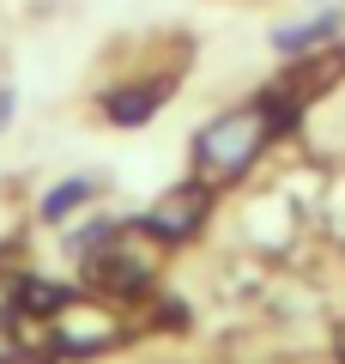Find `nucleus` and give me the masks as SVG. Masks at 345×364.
Here are the masks:
<instances>
[{
  "label": "nucleus",
  "mask_w": 345,
  "mask_h": 364,
  "mask_svg": "<svg viewBox=\"0 0 345 364\" xmlns=\"http://www.w3.org/2000/svg\"><path fill=\"white\" fill-rule=\"evenodd\" d=\"M279 128H291V122H285L267 97H261V104H243V109H224V116L206 122L200 140H194V176H200L206 188L236 182L243 170H255V158L267 152V140Z\"/></svg>",
  "instance_id": "nucleus-1"
},
{
  "label": "nucleus",
  "mask_w": 345,
  "mask_h": 364,
  "mask_svg": "<svg viewBox=\"0 0 345 364\" xmlns=\"http://www.w3.org/2000/svg\"><path fill=\"white\" fill-rule=\"evenodd\" d=\"M43 328H49V352H103L128 334L121 310L103 298H61Z\"/></svg>",
  "instance_id": "nucleus-2"
},
{
  "label": "nucleus",
  "mask_w": 345,
  "mask_h": 364,
  "mask_svg": "<svg viewBox=\"0 0 345 364\" xmlns=\"http://www.w3.org/2000/svg\"><path fill=\"white\" fill-rule=\"evenodd\" d=\"M206 213H212V188L194 176V182H182V188H170V195H158L140 225L158 237V243H188V237L206 225Z\"/></svg>",
  "instance_id": "nucleus-3"
},
{
  "label": "nucleus",
  "mask_w": 345,
  "mask_h": 364,
  "mask_svg": "<svg viewBox=\"0 0 345 364\" xmlns=\"http://www.w3.org/2000/svg\"><path fill=\"white\" fill-rule=\"evenodd\" d=\"M170 97V79H140V85H115L109 97H103V116L121 122V128H140L146 116H152L158 104Z\"/></svg>",
  "instance_id": "nucleus-4"
},
{
  "label": "nucleus",
  "mask_w": 345,
  "mask_h": 364,
  "mask_svg": "<svg viewBox=\"0 0 345 364\" xmlns=\"http://www.w3.org/2000/svg\"><path fill=\"white\" fill-rule=\"evenodd\" d=\"M339 31H345V13H339V6H327V13L303 18V25H285L273 43H279V55H291V61H297V55H315V49H327V43L339 37Z\"/></svg>",
  "instance_id": "nucleus-5"
},
{
  "label": "nucleus",
  "mask_w": 345,
  "mask_h": 364,
  "mask_svg": "<svg viewBox=\"0 0 345 364\" xmlns=\"http://www.w3.org/2000/svg\"><path fill=\"white\" fill-rule=\"evenodd\" d=\"M97 195H103V182H97V176H67V182H55L49 195H43L37 213H43V225H67L79 207H91Z\"/></svg>",
  "instance_id": "nucleus-6"
},
{
  "label": "nucleus",
  "mask_w": 345,
  "mask_h": 364,
  "mask_svg": "<svg viewBox=\"0 0 345 364\" xmlns=\"http://www.w3.org/2000/svg\"><path fill=\"white\" fill-rule=\"evenodd\" d=\"M13 316H25V279L0 273V322H13Z\"/></svg>",
  "instance_id": "nucleus-7"
},
{
  "label": "nucleus",
  "mask_w": 345,
  "mask_h": 364,
  "mask_svg": "<svg viewBox=\"0 0 345 364\" xmlns=\"http://www.w3.org/2000/svg\"><path fill=\"white\" fill-rule=\"evenodd\" d=\"M18 116V91L13 85H0V134H6V122Z\"/></svg>",
  "instance_id": "nucleus-8"
}]
</instances>
